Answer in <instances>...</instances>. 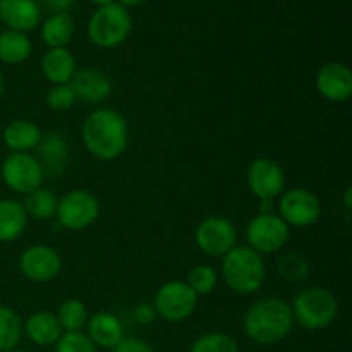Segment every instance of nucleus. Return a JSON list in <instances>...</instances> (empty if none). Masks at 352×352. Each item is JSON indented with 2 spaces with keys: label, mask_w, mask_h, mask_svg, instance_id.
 Listing matches in <instances>:
<instances>
[{
  "label": "nucleus",
  "mask_w": 352,
  "mask_h": 352,
  "mask_svg": "<svg viewBox=\"0 0 352 352\" xmlns=\"http://www.w3.org/2000/svg\"><path fill=\"white\" fill-rule=\"evenodd\" d=\"M294 322H298L302 329L318 332L332 325L333 320L339 315V302L337 298L325 287L302 289L294 298L291 305Z\"/></svg>",
  "instance_id": "4"
},
{
  "label": "nucleus",
  "mask_w": 352,
  "mask_h": 352,
  "mask_svg": "<svg viewBox=\"0 0 352 352\" xmlns=\"http://www.w3.org/2000/svg\"><path fill=\"white\" fill-rule=\"evenodd\" d=\"M7 352H30V351H24V349H10V351H7Z\"/></svg>",
  "instance_id": "40"
},
{
  "label": "nucleus",
  "mask_w": 352,
  "mask_h": 352,
  "mask_svg": "<svg viewBox=\"0 0 352 352\" xmlns=\"http://www.w3.org/2000/svg\"><path fill=\"white\" fill-rule=\"evenodd\" d=\"M41 6L52 14H60V12H67L69 9L72 7L74 0H40Z\"/></svg>",
  "instance_id": "35"
},
{
  "label": "nucleus",
  "mask_w": 352,
  "mask_h": 352,
  "mask_svg": "<svg viewBox=\"0 0 352 352\" xmlns=\"http://www.w3.org/2000/svg\"><path fill=\"white\" fill-rule=\"evenodd\" d=\"M82 144L91 157L110 162L119 158L129 143V127L122 113L113 109H96L81 127Z\"/></svg>",
  "instance_id": "1"
},
{
  "label": "nucleus",
  "mask_w": 352,
  "mask_h": 352,
  "mask_svg": "<svg viewBox=\"0 0 352 352\" xmlns=\"http://www.w3.org/2000/svg\"><path fill=\"white\" fill-rule=\"evenodd\" d=\"M21 274L31 282H50L62 272V258L47 244H33L26 248L19 258Z\"/></svg>",
  "instance_id": "13"
},
{
  "label": "nucleus",
  "mask_w": 352,
  "mask_h": 352,
  "mask_svg": "<svg viewBox=\"0 0 352 352\" xmlns=\"http://www.w3.org/2000/svg\"><path fill=\"white\" fill-rule=\"evenodd\" d=\"M23 337V322L9 306L0 305V352L16 349Z\"/></svg>",
  "instance_id": "27"
},
{
  "label": "nucleus",
  "mask_w": 352,
  "mask_h": 352,
  "mask_svg": "<svg viewBox=\"0 0 352 352\" xmlns=\"http://www.w3.org/2000/svg\"><path fill=\"white\" fill-rule=\"evenodd\" d=\"M189 352H241L232 337L222 332H208L192 342Z\"/></svg>",
  "instance_id": "29"
},
{
  "label": "nucleus",
  "mask_w": 352,
  "mask_h": 352,
  "mask_svg": "<svg viewBox=\"0 0 352 352\" xmlns=\"http://www.w3.org/2000/svg\"><path fill=\"white\" fill-rule=\"evenodd\" d=\"M69 85L74 91L76 100H81L85 103H100L109 98L112 93V79L96 67H85L76 71Z\"/></svg>",
  "instance_id": "15"
},
{
  "label": "nucleus",
  "mask_w": 352,
  "mask_h": 352,
  "mask_svg": "<svg viewBox=\"0 0 352 352\" xmlns=\"http://www.w3.org/2000/svg\"><path fill=\"white\" fill-rule=\"evenodd\" d=\"M195 241L199 251L208 256H223L236 246V227L223 217H206L196 227Z\"/></svg>",
  "instance_id": "11"
},
{
  "label": "nucleus",
  "mask_w": 352,
  "mask_h": 352,
  "mask_svg": "<svg viewBox=\"0 0 352 352\" xmlns=\"http://www.w3.org/2000/svg\"><path fill=\"white\" fill-rule=\"evenodd\" d=\"M141 2H144V0H119V3L120 6H138V3H141Z\"/></svg>",
  "instance_id": "37"
},
{
  "label": "nucleus",
  "mask_w": 352,
  "mask_h": 352,
  "mask_svg": "<svg viewBox=\"0 0 352 352\" xmlns=\"http://www.w3.org/2000/svg\"><path fill=\"white\" fill-rule=\"evenodd\" d=\"M3 91V78H2V72H0V96H2Z\"/></svg>",
  "instance_id": "39"
},
{
  "label": "nucleus",
  "mask_w": 352,
  "mask_h": 352,
  "mask_svg": "<svg viewBox=\"0 0 352 352\" xmlns=\"http://www.w3.org/2000/svg\"><path fill=\"white\" fill-rule=\"evenodd\" d=\"M55 352H98L85 332H64L55 344Z\"/></svg>",
  "instance_id": "31"
},
{
  "label": "nucleus",
  "mask_w": 352,
  "mask_h": 352,
  "mask_svg": "<svg viewBox=\"0 0 352 352\" xmlns=\"http://www.w3.org/2000/svg\"><path fill=\"white\" fill-rule=\"evenodd\" d=\"M294 325L291 305L280 298H263L244 315L246 336L260 346H274L289 336Z\"/></svg>",
  "instance_id": "2"
},
{
  "label": "nucleus",
  "mask_w": 352,
  "mask_h": 352,
  "mask_svg": "<svg viewBox=\"0 0 352 352\" xmlns=\"http://www.w3.org/2000/svg\"><path fill=\"white\" fill-rule=\"evenodd\" d=\"M2 181L10 191L17 195H28L43 184L45 170L36 157L30 153H10L3 160Z\"/></svg>",
  "instance_id": "9"
},
{
  "label": "nucleus",
  "mask_w": 352,
  "mask_h": 352,
  "mask_svg": "<svg viewBox=\"0 0 352 352\" xmlns=\"http://www.w3.org/2000/svg\"><path fill=\"white\" fill-rule=\"evenodd\" d=\"M85 329V333L89 337V340L96 347H100V349L112 351L124 339L122 322L116 315H112V313H95V315H91L88 318V323H86Z\"/></svg>",
  "instance_id": "17"
},
{
  "label": "nucleus",
  "mask_w": 352,
  "mask_h": 352,
  "mask_svg": "<svg viewBox=\"0 0 352 352\" xmlns=\"http://www.w3.org/2000/svg\"><path fill=\"white\" fill-rule=\"evenodd\" d=\"M351 195H352V188H351V186H347L346 191H344V205H346V208H351V206H352Z\"/></svg>",
  "instance_id": "36"
},
{
  "label": "nucleus",
  "mask_w": 352,
  "mask_h": 352,
  "mask_svg": "<svg viewBox=\"0 0 352 352\" xmlns=\"http://www.w3.org/2000/svg\"><path fill=\"white\" fill-rule=\"evenodd\" d=\"M316 89L329 102H347L352 96V72L346 64L329 62L316 72Z\"/></svg>",
  "instance_id": "14"
},
{
  "label": "nucleus",
  "mask_w": 352,
  "mask_h": 352,
  "mask_svg": "<svg viewBox=\"0 0 352 352\" xmlns=\"http://www.w3.org/2000/svg\"><path fill=\"white\" fill-rule=\"evenodd\" d=\"M31 55V40L26 33L6 30L0 33V60L3 64H23Z\"/></svg>",
  "instance_id": "24"
},
{
  "label": "nucleus",
  "mask_w": 352,
  "mask_h": 352,
  "mask_svg": "<svg viewBox=\"0 0 352 352\" xmlns=\"http://www.w3.org/2000/svg\"><path fill=\"white\" fill-rule=\"evenodd\" d=\"M93 3H96L98 7H103V6H109V3H113L116 0H91Z\"/></svg>",
  "instance_id": "38"
},
{
  "label": "nucleus",
  "mask_w": 352,
  "mask_h": 352,
  "mask_svg": "<svg viewBox=\"0 0 352 352\" xmlns=\"http://www.w3.org/2000/svg\"><path fill=\"white\" fill-rule=\"evenodd\" d=\"M291 227L275 213H258L246 227L248 246L260 254L280 251L289 241Z\"/></svg>",
  "instance_id": "7"
},
{
  "label": "nucleus",
  "mask_w": 352,
  "mask_h": 352,
  "mask_svg": "<svg viewBox=\"0 0 352 352\" xmlns=\"http://www.w3.org/2000/svg\"><path fill=\"white\" fill-rule=\"evenodd\" d=\"M278 272L289 282H301L308 277L309 263L301 254L287 253L278 260Z\"/></svg>",
  "instance_id": "30"
},
{
  "label": "nucleus",
  "mask_w": 352,
  "mask_h": 352,
  "mask_svg": "<svg viewBox=\"0 0 352 352\" xmlns=\"http://www.w3.org/2000/svg\"><path fill=\"white\" fill-rule=\"evenodd\" d=\"M322 215V203L318 196L305 188H294L280 195L278 217L289 227H309Z\"/></svg>",
  "instance_id": "10"
},
{
  "label": "nucleus",
  "mask_w": 352,
  "mask_h": 352,
  "mask_svg": "<svg viewBox=\"0 0 352 352\" xmlns=\"http://www.w3.org/2000/svg\"><path fill=\"white\" fill-rule=\"evenodd\" d=\"M76 102L78 100H76L71 85H52L47 93V105L54 112H67L74 107Z\"/></svg>",
  "instance_id": "32"
},
{
  "label": "nucleus",
  "mask_w": 352,
  "mask_h": 352,
  "mask_svg": "<svg viewBox=\"0 0 352 352\" xmlns=\"http://www.w3.org/2000/svg\"><path fill=\"white\" fill-rule=\"evenodd\" d=\"M28 215L23 203L17 199H0V243L16 241L28 226Z\"/></svg>",
  "instance_id": "22"
},
{
  "label": "nucleus",
  "mask_w": 352,
  "mask_h": 352,
  "mask_svg": "<svg viewBox=\"0 0 352 352\" xmlns=\"http://www.w3.org/2000/svg\"><path fill=\"white\" fill-rule=\"evenodd\" d=\"M55 215L64 229L82 230L98 219L100 203L86 189H72L58 199Z\"/></svg>",
  "instance_id": "8"
},
{
  "label": "nucleus",
  "mask_w": 352,
  "mask_h": 352,
  "mask_svg": "<svg viewBox=\"0 0 352 352\" xmlns=\"http://www.w3.org/2000/svg\"><path fill=\"white\" fill-rule=\"evenodd\" d=\"M248 186L258 199H274L284 192V168L268 157L254 158L248 167Z\"/></svg>",
  "instance_id": "12"
},
{
  "label": "nucleus",
  "mask_w": 352,
  "mask_h": 352,
  "mask_svg": "<svg viewBox=\"0 0 352 352\" xmlns=\"http://www.w3.org/2000/svg\"><path fill=\"white\" fill-rule=\"evenodd\" d=\"M40 19L41 9L36 0H0V21L9 30L26 33L34 30Z\"/></svg>",
  "instance_id": "16"
},
{
  "label": "nucleus",
  "mask_w": 352,
  "mask_h": 352,
  "mask_svg": "<svg viewBox=\"0 0 352 352\" xmlns=\"http://www.w3.org/2000/svg\"><path fill=\"white\" fill-rule=\"evenodd\" d=\"M157 316L165 322L181 323L195 313L198 296L184 280H168L158 287L153 299Z\"/></svg>",
  "instance_id": "6"
},
{
  "label": "nucleus",
  "mask_w": 352,
  "mask_h": 352,
  "mask_svg": "<svg viewBox=\"0 0 352 352\" xmlns=\"http://www.w3.org/2000/svg\"><path fill=\"white\" fill-rule=\"evenodd\" d=\"M23 332L26 333L28 339L40 347L55 346L64 330L60 329L55 313L50 311H36L26 320L23 327Z\"/></svg>",
  "instance_id": "19"
},
{
  "label": "nucleus",
  "mask_w": 352,
  "mask_h": 352,
  "mask_svg": "<svg viewBox=\"0 0 352 352\" xmlns=\"http://www.w3.org/2000/svg\"><path fill=\"white\" fill-rule=\"evenodd\" d=\"M58 323L64 332H82L89 318L88 308L82 301L79 299H67L58 306L57 313Z\"/></svg>",
  "instance_id": "26"
},
{
  "label": "nucleus",
  "mask_w": 352,
  "mask_h": 352,
  "mask_svg": "<svg viewBox=\"0 0 352 352\" xmlns=\"http://www.w3.org/2000/svg\"><path fill=\"white\" fill-rule=\"evenodd\" d=\"M41 129L31 120H12L2 133V140L12 153H28L41 141Z\"/></svg>",
  "instance_id": "21"
},
{
  "label": "nucleus",
  "mask_w": 352,
  "mask_h": 352,
  "mask_svg": "<svg viewBox=\"0 0 352 352\" xmlns=\"http://www.w3.org/2000/svg\"><path fill=\"white\" fill-rule=\"evenodd\" d=\"M222 278L237 294H254L267 278V267L260 253L250 246H234L222 256Z\"/></svg>",
  "instance_id": "3"
},
{
  "label": "nucleus",
  "mask_w": 352,
  "mask_h": 352,
  "mask_svg": "<svg viewBox=\"0 0 352 352\" xmlns=\"http://www.w3.org/2000/svg\"><path fill=\"white\" fill-rule=\"evenodd\" d=\"M186 284L192 289L196 296H206L215 291L219 284V274L210 265H196L189 270Z\"/></svg>",
  "instance_id": "28"
},
{
  "label": "nucleus",
  "mask_w": 352,
  "mask_h": 352,
  "mask_svg": "<svg viewBox=\"0 0 352 352\" xmlns=\"http://www.w3.org/2000/svg\"><path fill=\"white\" fill-rule=\"evenodd\" d=\"M134 318H136V322L141 323V325H150V323H153V320L157 318L155 306L141 302V305H138L136 309H134Z\"/></svg>",
  "instance_id": "34"
},
{
  "label": "nucleus",
  "mask_w": 352,
  "mask_h": 352,
  "mask_svg": "<svg viewBox=\"0 0 352 352\" xmlns=\"http://www.w3.org/2000/svg\"><path fill=\"white\" fill-rule=\"evenodd\" d=\"M76 71V58L69 48H48L41 58V72L52 85H69Z\"/></svg>",
  "instance_id": "18"
},
{
  "label": "nucleus",
  "mask_w": 352,
  "mask_h": 352,
  "mask_svg": "<svg viewBox=\"0 0 352 352\" xmlns=\"http://www.w3.org/2000/svg\"><path fill=\"white\" fill-rule=\"evenodd\" d=\"M57 196L50 191V189L36 188L34 191L24 195L23 206L26 210L28 219H36V220H48L50 217L55 215L57 212Z\"/></svg>",
  "instance_id": "25"
},
{
  "label": "nucleus",
  "mask_w": 352,
  "mask_h": 352,
  "mask_svg": "<svg viewBox=\"0 0 352 352\" xmlns=\"http://www.w3.org/2000/svg\"><path fill=\"white\" fill-rule=\"evenodd\" d=\"M74 36V19L71 14H52L41 26V40L50 48H65Z\"/></svg>",
  "instance_id": "23"
},
{
  "label": "nucleus",
  "mask_w": 352,
  "mask_h": 352,
  "mask_svg": "<svg viewBox=\"0 0 352 352\" xmlns=\"http://www.w3.org/2000/svg\"><path fill=\"white\" fill-rule=\"evenodd\" d=\"M110 352H157L150 344H146L141 339H134V337H124L119 342V346L113 347Z\"/></svg>",
  "instance_id": "33"
},
{
  "label": "nucleus",
  "mask_w": 352,
  "mask_h": 352,
  "mask_svg": "<svg viewBox=\"0 0 352 352\" xmlns=\"http://www.w3.org/2000/svg\"><path fill=\"white\" fill-rule=\"evenodd\" d=\"M38 155H40V164L45 172H50L52 175H58L65 168L69 160V144L58 133H48L41 136L38 143Z\"/></svg>",
  "instance_id": "20"
},
{
  "label": "nucleus",
  "mask_w": 352,
  "mask_h": 352,
  "mask_svg": "<svg viewBox=\"0 0 352 352\" xmlns=\"http://www.w3.org/2000/svg\"><path fill=\"white\" fill-rule=\"evenodd\" d=\"M133 21L119 2L98 7L88 21V36L100 48H116L127 40Z\"/></svg>",
  "instance_id": "5"
}]
</instances>
